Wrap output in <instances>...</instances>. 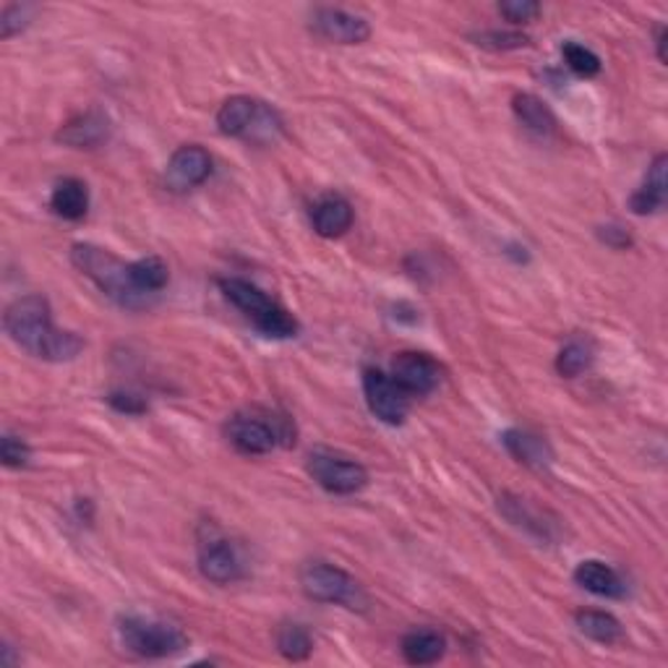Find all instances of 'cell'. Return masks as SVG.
Segmentation results:
<instances>
[{
  "instance_id": "cell-5",
  "label": "cell",
  "mask_w": 668,
  "mask_h": 668,
  "mask_svg": "<svg viewBox=\"0 0 668 668\" xmlns=\"http://www.w3.org/2000/svg\"><path fill=\"white\" fill-rule=\"evenodd\" d=\"M118 637L120 645L137 658L158 660L177 656L188 648V635L177 624L165 619H154V616L126 614L118 619Z\"/></svg>"
},
{
  "instance_id": "cell-34",
  "label": "cell",
  "mask_w": 668,
  "mask_h": 668,
  "mask_svg": "<svg viewBox=\"0 0 668 668\" xmlns=\"http://www.w3.org/2000/svg\"><path fill=\"white\" fill-rule=\"evenodd\" d=\"M666 26H658V34H656V50H658V61L666 63Z\"/></svg>"
},
{
  "instance_id": "cell-19",
  "label": "cell",
  "mask_w": 668,
  "mask_h": 668,
  "mask_svg": "<svg viewBox=\"0 0 668 668\" xmlns=\"http://www.w3.org/2000/svg\"><path fill=\"white\" fill-rule=\"evenodd\" d=\"M666 165H668L666 154H658V158L650 162L643 186L629 196V209L635 212V215L639 217L656 215V212L666 204V194H668Z\"/></svg>"
},
{
  "instance_id": "cell-28",
  "label": "cell",
  "mask_w": 668,
  "mask_h": 668,
  "mask_svg": "<svg viewBox=\"0 0 668 668\" xmlns=\"http://www.w3.org/2000/svg\"><path fill=\"white\" fill-rule=\"evenodd\" d=\"M34 6L30 3H11L6 6L3 13H0V37L11 40L17 37L19 32H24L30 26V21L34 17Z\"/></svg>"
},
{
  "instance_id": "cell-3",
  "label": "cell",
  "mask_w": 668,
  "mask_h": 668,
  "mask_svg": "<svg viewBox=\"0 0 668 668\" xmlns=\"http://www.w3.org/2000/svg\"><path fill=\"white\" fill-rule=\"evenodd\" d=\"M219 290L236 309L244 314L248 322H254L269 340H290L301 332L298 319L290 311L282 309L280 303H274L265 290H259L254 282L240 280V277H225L219 280Z\"/></svg>"
},
{
  "instance_id": "cell-30",
  "label": "cell",
  "mask_w": 668,
  "mask_h": 668,
  "mask_svg": "<svg viewBox=\"0 0 668 668\" xmlns=\"http://www.w3.org/2000/svg\"><path fill=\"white\" fill-rule=\"evenodd\" d=\"M0 460H3L6 467H26L32 460V446L21 437L3 433V439H0Z\"/></svg>"
},
{
  "instance_id": "cell-6",
  "label": "cell",
  "mask_w": 668,
  "mask_h": 668,
  "mask_svg": "<svg viewBox=\"0 0 668 668\" xmlns=\"http://www.w3.org/2000/svg\"><path fill=\"white\" fill-rule=\"evenodd\" d=\"M217 126L225 137L246 139L254 144H274L282 137V118L259 99L236 95L225 99L217 110Z\"/></svg>"
},
{
  "instance_id": "cell-13",
  "label": "cell",
  "mask_w": 668,
  "mask_h": 668,
  "mask_svg": "<svg viewBox=\"0 0 668 668\" xmlns=\"http://www.w3.org/2000/svg\"><path fill=\"white\" fill-rule=\"evenodd\" d=\"M311 30L326 42L334 45H364L371 37V26L364 17H355V13L345 9H316L314 19H311Z\"/></svg>"
},
{
  "instance_id": "cell-11",
  "label": "cell",
  "mask_w": 668,
  "mask_h": 668,
  "mask_svg": "<svg viewBox=\"0 0 668 668\" xmlns=\"http://www.w3.org/2000/svg\"><path fill=\"white\" fill-rule=\"evenodd\" d=\"M389 376H392L397 387L408 397H429L431 392H437L439 384H442L444 368L439 366V360H433L429 353L405 351L395 355Z\"/></svg>"
},
{
  "instance_id": "cell-23",
  "label": "cell",
  "mask_w": 668,
  "mask_h": 668,
  "mask_svg": "<svg viewBox=\"0 0 668 668\" xmlns=\"http://www.w3.org/2000/svg\"><path fill=\"white\" fill-rule=\"evenodd\" d=\"M574 624H578L580 635L601 645H616L624 637L622 622L614 614H608V611L582 608L574 614Z\"/></svg>"
},
{
  "instance_id": "cell-24",
  "label": "cell",
  "mask_w": 668,
  "mask_h": 668,
  "mask_svg": "<svg viewBox=\"0 0 668 668\" xmlns=\"http://www.w3.org/2000/svg\"><path fill=\"white\" fill-rule=\"evenodd\" d=\"M595 360V343L585 334L567 340V345L561 347L557 355V371L564 379H578L580 374H585Z\"/></svg>"
},
{
  "instance_id": "cell-33",
  "label": "cell",
  "mask_w": 668,
  "mask_h": 668,
  "mask_svg": "<svg viewBox=\"0 0 668 668\" xmlns=\"http://www.w3.org/2000/svg\"><path fill=\"white\" fill-rule=\"evenodd\" d=\"M599 238L603 240V244L616 248V251H624V248L632 246V236L624 227L619 225H606V227H599Z\"/></svg>"
},
{
  "instance_id": "cell-21",
  "label": "cell",
  "mask_w": 668,
  "mask_h": 668,
  "mask_svg": "<svg viewBox=\"0 0 668 668\" xmlns=\"http://www.w3.org/2000/svg\"><path fill=\"white\" fill-rule=\"evenodd\" d=\"M50 209L55 215L68 219V223H79L89 212V188L79 177H63L55 183L53 194H50Z\"/></svg>"
},
{
  "instance_id": "cell-16",
  "label": "cell",
  "mask_w": 668,
  "mask_h": 668,
  "mask_svg": "<svg viewBox=\"0 0 668 668\" xmlns=\"http://www.w3.org/2000/svg\"><path fill=\"white\" fill-rule=\"evenodd\" d=\"M502 444L520 465L530 467V471H549L553 465V450L538 433L525 429H509L502 433Z\"/></svg>"
},
{
  "instance_id": "cell-10",
  "label": "cell",
  "mask_w": 668,
  "mask_h": 668,
  "mask_svg": "<svg viewBox=\"0 0 668 668\" xmlns=\"http://www.w3.org/2000/svg\"><path fill=\"white\" fill-rule=\"evenodd\" d=\"M364 397L374 418L387 425H402L410 413V397L397 387L389 374L379 368H366L364 371Z\"/></svg>"
},
{
  "instance_id": "cell-12",
  "label": "cell",
  "mask_w": 668,
  "mask_h": 668,
  "mask_svg": "<svg viewBox=\"0 0 668 668\" xmlns=\"http://www.w3.org/2000/svg\"><path fill=\"white\" fill-rule=\"evenodd\" d=\"M499 511L504 517H507L509 525H515V528L525 530L528 536L538 538V541H546V543L559 541V536H561V520H559V517H553L551 511L541 509L538 504L525 499V496L502 494L499 496Z\"/></svg>"
},
{
  "instance_id": "cell-18",
  "label": "cell",
  "mask_w": 668,
  "mask_h": 668,
  "mask_svg": "<svg viewBox=\"0 0 668 668\" xmlns=\"http://www.w3.org/2000/svg\"><path fill=\"white\" fill-rule=\"evenodd\" d=\"M108 137H110V120L99 110L82 112V116L68 120V123L58 131V141L74 149H95L103 144V141H108Z\"/></svg>"
},
{
  "instance_id": "cell-22",
  "label": "cell",
  "mask_w": 668,
  "mask_h": 668,
  "mask_svg": "<svg viewBox=\"0 0 668 668\" xmlns=\"http://www.w3.org/2000/svg\"><path fill=\"white\" fill-rule=\"evenodd\" d=\"M511 110H515L517 120H520L528 131L538 133V137H551V133L557 131V116H553L551 108L541 97L530 95V91L515 95V99H511Z\"/></svg>"
},
{
  "instance_id": "cell-27",
  "label": "cell",
  "mask_w": 668,
  "mask_h": 668,
  "mask_svg": "<svg viewBox=\"0 0 668 668\" xmlns=\"http://www.w3.org/2000/svg\"><path fill=\"white\" fill-rule=\"evenodd\" d=\"M561 58H564V66L570 68L572 74L582 76V79H593V76H599L603 68L599 55L574 40H567L564 45H561Z\"/></svg>"
},
{
  "instance_id": "cell-9",
  "label": "cell",
  "mask_w": 668,
  "mask_h": 668,
  "mask_svg": "<svg viewBox=\"0 0 668 668\" xmlns=\"http://www.w3.org/2000/svg\"><path fill=\"white\" fill-rule=\"evenodd\" d=\"M196 557L202 578L215 582V585H233L244 578V559L215 525H204L198 532Z\"/></svg>"
},
{
  "instance_id": "cell-17",
  "label": "cell",
  "mask_w": 668,
  "mask_h": 668,
  "mask_svg": "<svg viewBox=\"0 0 668 668\" xmlns=\"http://www.w3.org/2000/svg\"><path fill=\"white\" fill-rule=\"evenodd\" d=\"M353 204L340 194H326L311 207V225L322 238H340L353 227Z\"/></svg>"
},
{
  "instance_id": "cell-32",
  "label": "cell",
  "mask_w": 668,
  "mask_h": 668,
  "mask_svg": "<svg viewBox=\"0 0 668 668\" xmlns=\"http://www.w3.org/2000/svg\"><path fill=\"white\" fill-rule=\"evenodd\" d=\"M108 402L118 410V413H126V416H141L147 410L144 397L133 395V392H110Z\"/></svg>"
},
{
  "instance_id": "cell-2",
  "label": "cell",
  "mask_w": 668,
  "mask_h": 668,
  "mask_svg": "<svg viewBox=\"0 0 668 668\" xmlns=\"http://www.w3.org/2000/svg\"><path fill=\"white\" fill-rule=\"evenodd\" d=\"M71 265L95 282L99 293L108 295L112 303L126 311H147L158 303V298L144 293L133 280L131 265L118 259L108 248L95 244H76L71 246Z\"/></svg>"
},
{
  "instance_id": "cell-8",
  "label": "cell",
  "mask_w": 668,
  "mask_h": 668,
  "mask_svg": "<svg viewBox=\"0 0 668 668\" xmlns=\"http://www.w3.org/2000/svg\"><path fill=\"white\" fill-rule=\"evenodd\" d=\"M305 471L332 496H353L368 486V471L360 462L334 450H314L305 462Z\"/></svg>"
},
{
  "instance_id": "cell-31",
  "label": "cell",
  "mask_w": 668,
  "mask_h": 668,
  "mask_svg": "<svg viewBox=\"0 0 668 668\" xmlns=\"http://www.w3.org/2000/svg\"><path fill=\"white\" fill-rule=\"evenodd\" d=\"M499 13L509 24H530L541 13V6L532 3V0H504L499 3Z\"/></svg>"
},
{
  "instance_id": "cell-14",
  "label": "cell",
  "mask_w": 668,
  "mask_h": 668,
  "mask_svg": "<svg viewBox=\"0 0 668 668\" xmlns=\"http://www.w3.org/2000/svg\"><path fill=\"white\" fill-rule=\"evenodd\" d=\"M212 175V158L204 147L198 144H183L173 152V158L168 162V188L175 194L183 191H194L202 186L204 181Z\"/></svg>"
},
{
  "instance_id": "cell-7",
  "label": "cell",
  "mask_w": 668,
  "mask_h": 668,
  "mask_svg": "<svg viewBox=\"0 0 668 668\" xmlns=\"http://www.w3.org/2000/svg\"><path fill=\"white\" fill-rule=\"evenodd\" d=\"M298 582L305 599L316 603H330V606H345L353 611H364L368 599L360 582L345 572L343 567L330 564V561H309L298 572Z\"/></svg>"
},
{
  "instance_id": "cell-1",
  "label": "cell",
  "mask_w": 668,
  "mask_h": 668,
  "mask_svg": "<svg viewBox=\"0 0 668 668\" xmlns=\"http://www.w3.org/2000/svg\"><path fill=\"white\" fill-rule=\"evenodd\" d=\"M3 330L21 351L50 364L79 358L87 347L82 334L58 330L53 324V311L45 295H24L13 301L3 314Z\"/></svg>"
},
{
  "instance_id": "cell-15",
  "label": "cell",
  "mask_w": 668,
  "mask_h": 668,
  "mask_svg": "<svg viewBox=\"0 0 668 668\" xmlns=\"http://www.w3.org/2000/svg\"><path fill=\"white\" fill-rule=\"evenodd\" d=\"M574 582L588 593L599 595V599H608V601H619L627 595V582L614 567L606 564V561L599 559H588L580 561L578 570H574Z\"/></svg>"
},
{
  "instance_id": "cell-4",
  "label": "cell",
  "mask_w": 668,
  "mask_h": 668,
  "mask_svg": "<svg viewBox=\"0 0 668 668\" xmlns=\"http://www.w3.org/2000/svg\"><path fill=\"white\" fill-rule=\"evenodd\" d=\"M225 437L240 454L259 457V454H269L277 446L295 444V425L288 416L269 413V410H248V413H236L227 421Z\"/></svg>"
},
{
  "instance_id": "cell-29",
  "label": "cell",
  "mask_w": 668,
  "mask_h": 668,
  "mask_svg": "<svg viewBox=\"0 0 668 668\" xmlns=\"http://www.w3.org/2000/svg\"><path fill=\"white\" fill-rule=\"evenodd\" d=\"M475 45L494 50V53H507V50H520L528 47V37L520 32H499V30H488V32H478L473 34Z\"/></svg>"
},
{
  "instance_id": "cell-25",
  "label": "cell",
  "mask_w": 668,
  "mask_h": 668,
  "mask_svg": "<svg viewBox=\"0 0 668 668\" xmlns=\"http://www.w3.org/2000/svg\"><path fill=\"white\" fill-rule=\"evenodd\" d=\"M274 643H277V650H280V656L293 660V664H298V660H305L311 653H314V637H311V632L298 622L280 624V627H277Z\"/></svg>"
},
{
  "instance_id": "cell-26",
  "label": "cell",
  "mask_w": 668,
  "mask_h": 668,
  "mask_svg": "<svg viewBox=\"0 0 668 668\" xmlns=\"http://www.w3.org/2000/svg\"><path fill=\"white\" fill-rule=\"evenodd\" d=\"M131 272L137 285L154 298H160V293L170 282V269L160 256H144V259L131 261Z\"/></svg>"
},
{
  "instance_id": "cell-20",
  "label": "cell",
  "mask_w": 668,
  "mask_h": 668,
  "mask_svg": "<svg viewBox=\"0 0 668 668\" xmlns=\"http://www.w3.org/2000/svg\"><path fill=\"white\" fill-rule=\"evenodd\" d=\"M402 658L410 666H431L439 664L446 653V637L439 629H410L400 643Z\"/></svg>"
}]
</instances>
